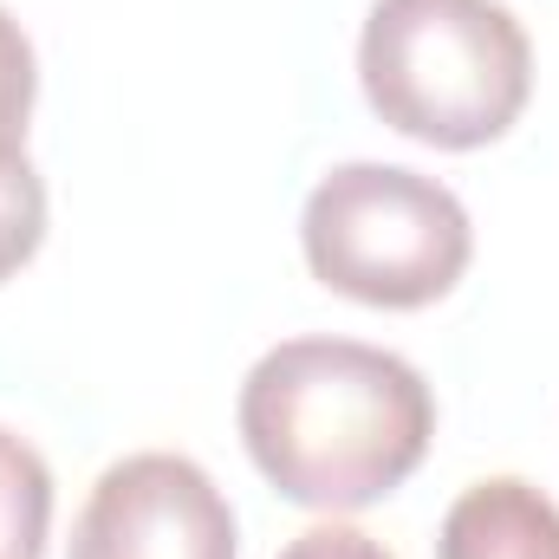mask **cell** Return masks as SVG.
<instances>
[{"label": "cell", "instance_id": "obj_1", "mask_svg": "<svg viewBox=\"0 0 559 559\" xmlns=\"http://www.w3.org/2000/svg\"><path fill=\"white\" fill-rule=\"evenodd\" d=\"M241 442L286 501L358 514L397 495L436 436V397L411 358L365 338H280L241 378Z\"/></svg>", "mask_w": 559, "mask_h": 559}, {"label": "cell", "instance_id": "obj_2", "mask_svg": "<svg viewBox=\"0 0 559 559\" xmlns=\"http://www.w3.org/2000/svg\"><path fill=\"white\" fill-rule=\"evenodd\" d=\"M358 85L391 131L429 150H481L534 98V39L508 0H371Z\"/></svg>", "mask_w": 559, "mask_h": 559}, {"label": "cell", "instance_id": "obj_3", "mask_svg": "<svg viewBox=\"0 0 559 559\" xmlns=\"http://www.w3.org/2000/svg\"><path fill=\"white\" fill-rule=\"evenodd\" d=\"M299 248L319 286L358 306L417 312L468 274L475 228L455 189L423 169L338 163L312 182L299 209Z\"/></svg>", "mask_w": 559, "mask_h": 559}, {"label": "cell", "instance_id": "obj_4", "mask_svg": "<svg viewBox=\"0 0 559 559\" xmlns=\"http://www.w3.org/2000/svg\"><path fill=\"white\" fill-rule=\"evenodd\" d=\"M66 559H235V508L202 462L138 449L92 481Z\"/></svg>", "mask_w": 559, "mask_h": 559}, {"label": "cell", "instance_id": "obj_5", "mask_svg": "<svg viewBox=\"0 0 559 559\" xmlns=\"http://www.w3.org/2000/svg\"><path fill=\"white\" fill-rule=\"evenodd\" d=\"M436 559H559V501L521 475H488L449 501Z\"/></svg>", "mask_w": 559, "mask_h": 559}, {"label": "cell", "instance_id": "obj_6", "mask_svg": "<svg viewBox=\"0 0 559 559\" xmlns=\"http://www.w3.org/2000/svg\"><path fill=\"white\" fill-rule=\"evenodd\" d=\"M52 534V468L46 455L0 423V559H46Z\"/></svg>", "mask_w": 559, "mask_h": 559}, {"label": "cell", "instance_id": "obj_7", "mask_svg": "<svg viewBox=\"0 0 559 559\" xmlns=\"http://www.w3.org/2000/svg\"><path fill=\"white\" fill-rule=\"evenodd\" d=\"M39 98V66H33V39L26 26L0 7V176L26 163V118Z\"/></svg>", "mask_w": 559, "mask_h": 559}, {"label": "cell", "instance_id": "obj_8", "mask_svg": "<svg viewBox=\"0 0 559 559\" xmlns=\"http://www.w3.org/2000/svg\"><path fill=\"white\" fill-rule=\"evenodd\" d=\"M46 241V182L33 156L0 176V280H13Z\"/></svg>", "mask_w": 559, "mask_h": 559}, {"label": "cell", "instance_id": "obj_9", "mask_svg": "<svg viewBox=\"0 0 559 559\" xmlns=\"http://www.w3.org/2000/svg\"><path fill=\"white\" fill-rule=\"evenodd\" d=\"M280 559H397L384 540H371L365 527H345V521H319L306 534H293Z\"/></svg>", "mask_w": 559, "mask_h": 559}]
</instances>
